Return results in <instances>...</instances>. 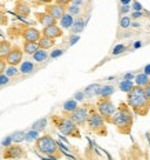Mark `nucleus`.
<instances>
[{"instance_id": "nucleus-15", "label": "nucleus", "mask_w": 150, "mask_h": 160, "mask_svg": "<svg viewBox=\"0 0 150 160\" xmlns=\"http://www.w3.org/2000/svg\"><path fill=\"white\" fill-rule=\"evenodd\" d=\"M37 44H39V48H43V50H50L55 46V39H51V38H47V36L41 35L37 40Z\"/></svg>"}, {"instance_id": "nucleus-45", "label": "nucleus", "mask_w": 150, "mask_h": 160, "mask_svg": "<svg viewBox=\"0 0 150 160\" xmlns=\"http://www.w3.org/2000/svg\"><path fill=\"white\" fill-rule=\"evenodd\" d=\"M145 73H146V75H150V65H148L145 68Z\"/></svg>"}, {"instance_id": "nucleus-8", "label": "nucleus", "mask_w": 150, "mask_h": 160, "mask_svg": "<svg viewBox=\"0 0 150 160\" xmlns=\"http://www.w3.org/2000/svg\"><path fill=\"white\" fill-rule=\"evenodd\" d=\"M22 57H24V51H22V48H19L18 46H12L11 50L8 51V54L6 55V62H7V65H19L22 62Z\"/></svg>"}, {"instance_id": "nucleus-33", "label": "nucleus", "mask_w": 150, "mask_h": 160, "mask_svg": "<svg viewBox=\"0 0 150 160\" xmlns=\"http://www.w3.org/2000/svg\"><path fill=\"white\" fill-rule=\"evenodd\" d=\"M8 76L6 75V73H0V86H4L8 83Z\"/></svg>"}, {"instance_id": "nucleus-32", "label": "nucleus", "mask_w": 150, "mask_h": 160, "mask_svg": "<svg viewBox=\"0 0 150 160\" xmlns=\"http://www.w3.org/2000/svg\"><path fill=\"white\" fill-rule=\"evenodd\" d=\"M25 138V134L24 132H17V134L12 135V141H17V142H19V141H22V139Z\"/></svg>"}, {"instance_id": "nucleus-2", "label": "nucleus", "mask_w": 150, "mask_h": 160, "mask_svg": "<svg viewBox=\"0 0 150 160\" xmlns=\"http://www.w3.org/2000/svg\"><path fill=\"white\" fill-rule=\"evenodd\" d=\"M127 104L132 109L135 113H138L139 116H146L149 113L150 109V102L149 98L146 95L145 87L141 86H134L128 92H127Z\"/></svg>"}, {"instance_id": "nucleus-36", "label": "nucleus", "mask_w": 150, "mask_h": 160, "mask_svg": "<svg viewBox=\"0 0 150 160\" xmlns=\"http://www.w3.org/2000/svg\"><path fill=\"white\" fill-rule=\"evenodd\" d=\"M6 68H7V62L4 58H0V73H4Z\"/></svg>"}, {"instance_id": "nucleus-38", "label": "nucleus", "mask_w": 150, "mask_h": 160, "mask_svg": "<svg viewBox=\"0 0 150 160\" xmlns=\"http://www.w3.org/2000/svg\"><path fill=\"white\" fill-rule=\"evenodd\" d=\"M145 91H146V95H148V98H149V102H150V79H149L148 84L145 86Z\"/></svg>"}, {"instance_id": "nucleus-11", "label": "nucleus", "mask_w": 150, "mask_h": 160, "mask_svg": "<svg viewBox=\"0 0 150 160\" xmlns=\"http://www.w3.org/2000/svg\"><path fill=\"white\" fill-rule=\"evenodd\" d=\"M21 36L25 42H37L39 38L41 36V32L36 28H32V26H28L24 31L21 32Z\"/></svg>"}, {"instance_id": "nucleus-31", "label": "nucleus", "mask_w": 150, "mask_h": 160, "mask_svg": "<svg viewBox=\"0 0 150 160\" xmlns=\"http://www.w3.org/2000/svg\"><path fill=\"white\" fill-rule=\"evenodd\" d=\"M39 137V131H36V130H32L31 132H28V134L25 135V138L28 139V141H32V139H36Z\"/></svg>"}, {"instance_id": "nucleus-5", "label": "nucleus", "mask_w": 150, "mask_h": 160, "mask_svg": "<svg viewBox=\"0 0 150 160\" xmlns=\"http://www.w3.org/2000/svg\"><path fill=\"white\" fill-rule=\"evenodd\" d=\"M85 124L88 126L90 131H92L96 135L103 137V135L108 134V130H106V120L96 109H90L87 123H85Z\"/></svg>"}, {"instance_id": "nucleus-1", "label": "nucleus", "mask_w": 150, "mask_h": 160, "mask_svg": "<svg viewBox=\"0 0 150 160\" xmlns=\"http://www.w3.org/2000/svg\"><path fill=\"white\" fill-rule=\"evenodd\" d=\"M106 123L113 124L121 134H129L132 124H134V115H132V111L128 106V104L121 102Z\"/></svg>"}, {"instance_id": "nucleus-48", "label": "nucleus", "mask_w": 150, "mask_h": 160, "mask_svg": "<svg viewBox=\"0 0 150 160\" xmlns=\"http://www.w3.org/2000/svg\"><path fill=\"white\" fill-rule=\"evenodd\" d=\"M132 17H134V18H138V17H141V12H134Z\"/></svg>"}, {"instance_id": "nucleus-9", "label": "nucleus", "mask_w": 150, "mask_h": 160, "mask_svg": "<svg viewBox=\"0 0 150 160\" xmlns=\"http://www.w3.org/2000/svg\"><path fill=\"white\" fill-rule=\"evenodd\" d=\"M25 156L26 153L24 151V148L19 145H10L3 152V158L4 159H21V158H25Z\"/></svg>"}, {"instance_id": "nucleus-16", "label": "nucleus", "mask_w": 150, "mask_h": 160, "mask_svg": "<svg viewBox=\"0 0 150 160\" xmlns=\"http://www.w3.org/2000/svg\"><path fill=\"white\" fill-rule=\"evenodd\" d=\"M37 50H39L37 42H25L24 47H22V51H24L25 54H28V55H33Z\"/></svg>"}, {"instance_id": "nucleus-34", "label": "nucleus", "mask_w": 150, "mask_h": 160, "mask_svg": "<svg viewBox=\"0 0 150 160\" xmlns=\"http://www.w3.org/2000/svg\"><path fill=\"white\" fill-rule=\"evenodd\" d=\"M129 24H131V22H129V18H128V17H123L121 21H120V25H121L123 28H128Z\"/></svg>"}, {"instance_id": "nucleus-17", "label": "nucleus", "mask_w": 150, "mask_h": 160, "mask_svg": "<svg viewBox=\"0 0 150 160\" xmlns=\"http://www.w3.org/2000/svg\"><path fill=\"white\" fill-rule=\"evenodd\" d=\"M11 43L8 40H0V58H6L8 51L11 50Z\"/></svg>"}, {"instance_id": "nucleus-14", "label": "nucleus", "mask_w": 150, "mask_h": 160, "mask_svg": "<svg viewBox=\"0 0 150 160\" xmlns=\"http://www.w3.org/2000/svg\"><path fill=\"white\" fill-rule=\"evenodd\" d=\"M15 12L19 17H28L31 14V7H29L28 3H25L24 0H18L15 3Z\"/></svg>"}, {"instance_id": "nucleus-37", "label": "nucleus", "mask_w": 150, "mask_h": 160, "mask_svg": "<svg viewBox=\"0 0 150 160\" xmlns=\"http://www.w3.org/2000/svg\"><path fill=\"white\" fill-rule=\"evenodd\" d=\"M55 3H58V4H61V6H69L72 3V0H55Z\"/></svg>"}, {"instance_id": "nucleus-7", "label": "nucleus", "mask_w": 150, "mask_h": 160, "mask_svg": "<svg viewBox=\"0 0 150 160\" xmlns=\"http://www.w3.org/2000/svg\"><path fill=\"white\" fill-rule=\"evenodd\" d=\"M88 112H90L88 106H77L75 111L69 113V118H70L73 122L80 127V126H84L85 123H87Z\"/></svg>"}, {"instance_id": "nucleus-25", "label": "nucleus", "mask_w": 150, "mask_h": 160, "mask_svg": "<svg viewBox=\"0 0 150 160\" xmlns=\"http://www.w3.org/2000/svg\"><path fill=\"white\" fill-rule=\"evenodd\" d=\"M33 64L32 62H28V61H25V62H22L21 64V69H19V72H22V73H31L33 71Z\"/></svg>"}, {"instance_id": "nucleus-4", "label": "nucleus", "mask_w": 150, "mask_h": 160, "mask_svg": "<svg viewBox=\"0 0 150 160\" xmlns=\"http://www.w3.org/2000/svg\"><path fill=\"white\" fill-rule=\"evenodd\" d=\"M52 123L61 134L66 137H72V138H80V128L69 116H52L51 118Z\"/></svg>"}, {"instance_id": "nucleus-20", "label": "nucleus", "mask_w": 150, "mask_h": 160, "mask_svg": "<svg viewBox=\"0 0 150 160\" xmlns=\"http://www.w3.org/2000/svg\"><path fill=\"white\" fill-rule=\"evenodd\" d=\"M76 108H77V102H76L75 99H69V101H66L65 104H63V112L68 113V115L75 111Z\"/></svg>"}, {"instance_id": "nucleus-26", "label": "nucleus", "mask_w": 150, "mask_h": 160, "mask_svg": "<svg viewBox=\"0 0 150 160\" xmlns=\"http://www.w3.org/2000/svg\"><path fill=\"white\" fill-rule=\"evenodd\" d=\"M6 75L8 76V78H15L17 75L19 73V71L17 69V66H14V65H8L7 68H6Z\"/></svg>"}, {"instance_id": "nucleus-39", "label": "nucleus", "mask_w": 150, "mask_h": 160, "mask_svg": "<svg viewBox=\"0 0 150 160\" xmlns=\"http://www.w3.org/2000/svg\"><path fill=\"white\" fill-rule=\"evenodd\" d=\"M81 3H83V0H72V4H76V6H79V7Z\"/></svg>"}, {"instance_id": "nucleus-40", "label": "nucleus", "mask_w": 150, "mask_h": 160, "mask_svg": "<svg viewBox=\"0 0 150 160\" xmlns=\"http://www.w3.org/2000/svg\"><path fill=\"white\" fill-rule=\"evenodd\" d=\"M77 40H79V36H73V38L70 39V44H75Z\"/></svg>"}, {"instance_id": "nucleus-35", "label": "nucleus", "mask_w": 150, "mask_h": 160, "mask_svg": "<svg viewBox=\"0 0 150 160\" xmlns=\"http://www.w3.org/2000/svg\"><path fill=\"white\" fill-rule=\"evenodd\" d=\"M125 50V46H123V44H120V46H116L114 50H113V54L114 55H117V54H121L123 51Z\"/></svg>"}, {"instance_id": "nucleus-10", "label": "nucleus", "mask_w": 150, "mask_h": 160, "mask_svg": "<svg viewBox=\"0 0 150 160\" xmlns=\"http://www.w3.org/2000/svg\"><path fill=\"white\" fill-rule=\"evenodd\" d=\"M46 11H47L50 15H52L56 21H58V19L66 12V7L65 6L58 4V3H54V4H52V3H48V4L46 6Z\"/></svg>"}, {"instance_id": "nucleus-3", "label": "nucleus", "mask_w": 150, "mask_h": 160, "mask_svg": "<svg viewBox=\"0 0 150 160\" xmlns=\"http://www.w3.org/2000/svg\"><path fill=\"white\" fill-rule=\"evenodd\" d=\"M36 149L51 159H59L62 156V153L59 152L58 142L48 134L36 138Z\"/></svg>"}, {"instance_id": "nucleus-29", "label": "nucleus", "mask_w": 150, "mask_h": 160, "mask_svg": "<svg viewBox=\"0 0 150 160\" xmlns=\"http://www.w3.org/2000/svg\"><path fill=\"white\" fill-rule=\"evenodd\" d=\"M68 12H69V14H72V15L79 14V12H80V7H79V6H76V4L68 6Z\"/></svg>"}, {"instance_id": "nucleus-43", "label": "nucleus", "mask_w": 150, "mask_h": 160, "mask_svg": "<svg viewBox=\"0 0 150 160\" xmlns=\"http://www.w3.org/2000/svg\"><path fill=\"white\" fill-rule=\"evenodd\" d=\"M134 8H135V10H142V6L139 4V3H135V4H134Z\"/></svg>"}, {"instance_id": "nucleus-23", "label": "nucleus", "mask_w": 150, "mask_h": 160, "mask_svg": "<svg viewBox=\"0 0 150 160\" xmlns=\"http://www.w3.org/2000/svg\"><path fill=\"white\" fill-rule=\"evenodd\" d=\"M70 29H72V32L73 33H80L84 29V21L83 19H77V21H73V24L70 26Z\"/></svg>"}, {"instance_id": "nucleus-18", "label": "nucleus", "mask_w": 150, "mask_h": 160, "mask_svg": "<svg viewBox=\"0 0 150 160\" xmlns=\"http://www.w3.org/2000/svg\"><path fill=\"white\" fill-rule=\"evenodd\" d=\"M59 21H61V26L62 28H70L72 26V24H73V21H75V19H73V15L72 14H63L61 18H59Z\"/></svg>"}, {"instance_id": "nucleus-21", "label": "nucleus", "mask_w": 150, "mask_h": 160, "mask_svg": "<svg viewBox=\"0 0 150 160\" xmlns=\"http://www.w3.org/2000/svg\"><path fill=\"white\" fill-rule=\"evenodd\" d=\"M148 82H149V76L146 75V73H141V75H138L135 78V84L141 86V87H145V86L148 84Z\"/></svg>"}, {"instance_id": "nucleus-28", "label": "nucleus", "mask_w": 150, "mask_h": 160, "mask_svg": "<svg viewBox=\"0 0 150 160\" xmlns=\"http://www.w3.org/2000/svg\"><path fill=\"white\" fill-rule=\"evenodd\" d=\"M99 88H101V86H98V84H94V86H90V87L85 90V92L90 95H94V94H98V91H99Z\"/></svg>"}, {"instance_id": "nucleus-41", "label": "nucleus", "mask_w": 150, "mask_h": 160, "mask_svg": "<svg viewBox=\"0 0 150 160\" xmlns=\"http://www.w3.org/2000/svg\"><path fill=\"white\" fill-rule=\"evenodd\" d=\"M61 54H62V51L59 50V51H54V52H52L51 57H58V55H61Z\"/></svg>"}, {"instance_id": "nucleus-27", "label": "nucleus", "mask_w": 150, "mask_h": 160, "mask_svg": "<svg viewBox=\"0 0 150 160\" xmlns=\"http://www.w3.org/2000/svg\"><path fill=\"white\" fill-rule=\"evenodd\" d=\"M46 124H47V120L41 119V120H39V122H36L35 124H33V130H36V131H41V130L46 127Z\"/></svg>"}, {"instance_id": "nucleus-12", "label": "nucleus", "mask_w": 150, "mask_h": 160, "mask_svg": "<svg viewBox=\"0 0 150 160\" xmlns=\"http://www.w3.org/2000/svg\"><path fill=\"white\" fill-rule=\"evenodd\" d=\"M41 35L47 36V38H51V39H58V38H61V36L63 35V32H62L61 26H58L56 24H54V25L44 26V28H43Z\"/></svg>"}, {"instance_id": "nucleus-30", "label": "nucleus", "mask_w": 150, "mask_h": 160, "mask_svg": "<svg viewBox=\"0 0 150 160\" xmlns=\"http://www.w3.org/2000/svg\"><path fill=\"white\" fill-rule=\"evenodd\" d=\"M8 24V17L6 15V12L0 11V26H6Z\"/></svg>"}, {"instance_id": "nucleus-6", "label": "nucleus", "mask_w": 150, "mask_h": 160, "mask_svg": "<svg viewBox=\"0 0 150 160\" xmlns=\"http://www.w3.org/2000/svg\"><path fill=\"white\" fill-rule=\"evenodd\" d=\"M96 111L105 118V120L108 122V119L113 115V112L116 111V105L113 104V101L110 99V97H101L96 102Z\"/></svg>"}, {"instance_id": "nucleus-22", "label": "nucleus", "mask_w": 150, "mask_h": 160, "mask_svg": "<svg viewBox=\"0 0 150 160\" xmlns=\"http://www.w3.org/2000/svg\"><path fill=\"white\" fill-rule=\"evenodd\" d=\"M113 92H114V87H113V86H103V87L99 88L98 95H101V97H110Z\"/></svg>"}, {"instance_id": "nucleus-47", "label": "nucleus", "mask_w": 150, "mask_h": 160, "mask_svg": "<svg viewBox=\"0 0 150 160\" xmlns=\"http://www.w3.org/2000/svg\"><path fill=\"white\" fill-rule=\"evenodd\" d=\"M83 97H84V94H83V92H77V95H76V98H77V99H81Z\"/></svg>"}, {"instance_id": "nucleus-44", "label": "nucleus", "mask_w": 150, "mask_h": 160, "mask_svg": "<svg viewBox=\"0 0 150 160\" xmlns=\"http://www.w3.org/2000/svg\"><path fill=\"white\" fill-rule=\"evenodd\" d=\"M11 141H12V139H11V138H10V137H8V138L6 139V141H3V145H8V144H10V142H11Z\"/></svg>"}, {"instance_id": "nucleus-46", "label": "nucleus", "mask_w": 150, "mask_h": 160, "mask_svg": "<svg viewBox=\"0 0 150 160\" xmlns=\"http://www.w3.org/2000/svg\"><path fill=\"white\" fill-rule=\"evenodd\" d=\"M128 10H129V7H128V6H123L121 11H123V12H127V11H128Z\"/></svg>"}, {"instance_id": "nucleus-13", "label": "nucleus", "mask_w": 150, "mask_h": 160, "mask_svg": "<svg viewBox=\"0 0 150 160\" xmlns=\"http://www.w3.org/2000/svg\"><path fill=\"white\" fill-rule=\"evenodd\" d=\"M36 19L39 21L40 25L43 26H48V25H54L56 24V19L52 15H50L47 11H43V12H36Z\"/></svg>"}, {"instance_id": "nucleus-19", "label": "nucleus", "mask_w": 150, "mask_h": 160, "mask_svg": "<svg viewBox=\"0 0 150 160\" xmlns=\"http://www.w3.org/2000/svg\"><path fill=\"white\" fill-rule=\"evenodd\" d=\"M32 57H33V59H35L36 62H43V61H46V59L48 58V54H47V51H46V50L39 48Z\"/></svg>"}, {"instance_id": "nucleus-42", "label": "nucleus", "mask_w": 150, "mask_h": 160, "mask_svg": "<svg viewBox=\"0 0 150 160\" xmlns=\"http://www.w3.org/2000/svg\"><path fill=\"white\" fill-rule=\"evenodd\" d=\"M39 3H43V4H48V3H51L52 0H37Z\"/></svg>"}, {"instance_id": "nucleus-24", "label": "nucleus", "mask_w": 150, "mask_h": 160, "mask_svg": "<svg viewBox=\"0 0 150 160\" xmlns=\"http://www.w3.org/2000/svg\"><path fill=\"white\" fill-rule=\"evenodd\" d=\"M134 86H135V83H132L129 79H125V80H123V82L120 83V90L124 91V92H128L129 90L134 87Z\"/></svg>"}]
</instances>
